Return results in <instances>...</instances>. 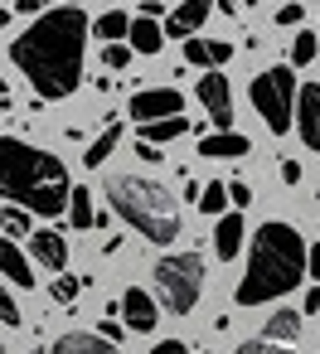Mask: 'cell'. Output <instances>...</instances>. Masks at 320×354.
Masks as SVG:
<instances>
[{
    "mask_svg": "<svg viewBox=\"0 0 320 354\" xmlns=\"http://www.w3.org/2000/svg\"><path fill=\"white\" fill-rule=\"evenodd\" d=\"M83 39H88V15L78 6H59L44 10L20 39H10V59L15 68H25V78L44 102H59L83 83Z\"/></svg>",
    "mask_w": 320,
    "mask_h": 354,
    "instance_id": "1",
    "label": "cell"
},
{
    "mask_svg": "<svg viewBox=\"0 0 320 354\" xmlns=\"http://www.w3.org/2000/svg\"><path fill=\"white\" fill-rule=\"evenodd\" d=\"M0 194L10 204H25L39 218H59L73 185L59 156L20 141V136H0Z\"/></svg>",
    "mask_w": 320,
    "mask_h": 354,
    "instance_id": "2",
    "label": "cell"
},
{
    "mask_svg": "<svg viewBox=\"0 0 320 354\" xmlns=\"http://www.w3.org/2000/svg\"><path fill=\"white\" fill-rule=\"evenodd\" d=\"M305 272H310V252H305L301 233L291 223L272 218L252 238V257H247V272L238 281V306H267V301L296 291Z\"/></svg>",
    "mask_w": 320,
    "mask_h": 354,
    "instance_id": "3",
    "label": "cell"
},
{
    "mask_svg": "<svg viewBox=\"0 0 320 354\" xmlns=\"http://www.w3.org/2000/svg\"><path fill=\"white\" fill-rule=\"evenodd\" d=\"M112 209L122 214L126 228H136L141 238H151L160 248L180 238V209H175V194L160 180H141V175L112 180Z\"/></svg>",
    "mask_w": 320,
    "mask_h": 354,
    "instance_id": "4",
    "label": "cell"
},
{
    "mask_svg": "<svg viewBox=\"0 0 320 354\" xmlns=\"http://www.w3.org/2000/svg\"><path fill=\"white\" fill-rule=\"evenodd\" d=\"M156 291H160V306L170 315H189L199 306V291H204V257L199 252L160 257L156 262Z\"/></svg>",
    "mask_w": 320,
    "mask_h": 354,
    "instance_id": "5",
    "label": "cell"
},
{
    "mask_svg": "<svg viewBox=\"0 0 320 354\" xmlns=\"http://www.w3.org/2000/svg\"><path fill=\"white\" fill-rule=\"evenodd\" d=\"M252 107L262 112L267 131H276V136H286V131H291V112H296V78H291V68H286V64H276V68H267V73H257V78H252Z\"/></svg>",
    "mask_w": 320,
    "mask_h": 354,
    "instance_id": "6",
    "label": "cell"
},
{
    "mask_svg": "<svg viewBox=\"0 0 320 354\" xmlns=\"http://www.w3.org/2000/svg\"><path fill=\"white\" fill-rule=\"evenodd\" d=\"M185 112V97L175 88H146L131 97V117L136 127H151V122H165V117H180Z\"/></svg>",
    "mask_w": 320,
    "mask_h": 354,
    "instance_id": "7",
    "label": "cell"
},
{
    "mask_svg": "<svg viewBox=\"0 0 320 354\" xmlns=\"http://www.w3.org/2000/svg\"><path fill=\"white\" fill-rule=\"evenodd\" d=\"M199 102H204V112H209V122L218 131H233V93H228L223 73H204L199 78Z\"/></svg>",
    "mask_w": 320,
    "mask_h": 354,
    "instance_id": "8",
    "label": "cell"
},
{
    "mask_svg": "<svg viewBox=\"0 0 320 354\" xmlns=\"http://www.w3.org/2000/svg\"><path fill=\"white\" fill-rule=\"evenodd\" d=\"M296 127H301V141L310 151H320V83H305L301 97H296Z\"/></svg>",
    "mask_w": 320,
    "mask_h": 354,
    "instance_id": "9",
    "label": "cell"
},
{
    "mask_svg": "<svg viewBox=\"0 0 320 354\" xmlns=\"http://www.w3.org/2000/svg\"><path fill=\"white\" fill-rule=\"evenodd\" d=\"M30 252H35L39 267H54V272L68 267V243H64V233H54V228H35V233H30Z\"/></svg>",
    "mask_w": 320,
    "mask_h": 354,
    "instance_id": "10",
    "label": "cell"
},
{
    "mask_svg": "<svg viewBox=\"0 0 320 354\" xmlns=\"http://www.w3.org/2000/svg\"><path fill=\"white\" fill-rule=\"evenodd\" d=\"M122 315H126V330H136V335H151V330H156V320H160L156 301H151L141 286H131V291L122 296Z\"/></svg>",
    "mask_w": 320,
    "mask_h": 354,
    "instance_id": "11",
    "label": "cell"
},
{
    "mask_svg": "<svg viewBox=\"0 0 320 354\" xmlns=\"http://www.w3.org/2000/svg\"><path fill=\"white\" fill-rule=\"evenodd\" d=\"M209 10H214V0H185V6L170 15V25H165V39H180V35L189 39V35L209 20Z\"/></svg>",
    "mask_w": 320,
    "mask_h": 354,
    "instance_id": "12",
    "label": "cell"
},
{
    "mask_svg": "<svg viewBox=\"0 0 320 354\" xmlns=\"http://www.w3.org/2000/svg\"><path fill=\"white\" fill-rule=\"evenodd\" d=\"M252 146H247V136H238V131H214V136H204L199 141V156H209V160H243Z\"/></svg>",
    "mask_w": 320,
    "mask_h": 354,
    "instance_id": "13",
    "label": "cell"
},
{
    "mask_svg": "<svg viewBox=\"0 0 320 354\" xmlns=\"http://www.w3.org/2000/svg\"><path fill=\"white\" fill-rule=\"evenodd\" d=\"M0 277L6 281H15V286H35V272L25 267V252L15 248V238H0Z\"/></svg>",
    "mask_w": 320,
    "mask_h": 354,
    "instance_id": "14",
    "label": "cell"
},
{
    "mask_svg": "<svg viewBox=\"0 0 320 354\" xmlns=\"http://www.w3.org/2000/svg\"><path fill=\"white\" fill-rule=\"evenodd\" d=\"M185 59L194 68H218L233 59V44H214V39H185Z\"/></svg>",
    "mask_w": 320,
    "mask_h": 354,
    "instance_id": "15",
    "label": "cell"
},
{
    "mask_svg": "<svg viewBox=\"0 0 320 354\" xmlns=\"http://www.w3.org/2000/svg\"><path fill=\"white\" fill-rule=\"evenodd\" d=\"M243 214H223L218 218V228H214V252L218 257H238V248H243Z\"/></svg>",
    "mask_w": 320,
    "mask_h": 354,
    "instance_id": "16",
    "label": "cell"
},
{
    "mask_svg": "<svg viewBox=\"0 0 320 354\" xmlns=\"http://www.w3.org/2000/svg\"><path fill=\"white\" fill-rule=\"evenodd\" d=\"M49 354H117V349H112V339H102V335H83V330H73V335L54 339Z\"/></svg>",
    "mask_w": 320,
    "mask_h": 354,
    "instance_id": "17",
    "label": "cell"
},
{
    "mask_svg": "<svg viewBox=\"0 0 320 354\" xmlns=\"http://www.w3.org/2000/svg\"><path fill=\"white\" fill-rule=\"evenodd\" d=\"M160 44H165V30H160L156 20H146V15L131 20V49H136V54L151 59V54H160Z\"/></svg>",
    "mask_w": 320,
    "mask_h": 354,
    "instance_id": "18",
    "label": "cell"
},
{
    "mask_svg": "<svg viewBox=\"0 0 320 354\" xmlns=\"http://www.w3.org/2000/svg\"><path fill=\"white\" fill-rule=\"evenodd\" d=\"M68 223H73V228H97V214H93V194H88L83 185H73V194H68Z\"/></svg>",
    "mask_w": 320,
    "mask_h": 354,
    "instance_id": "19",
    "label": "cell"
},
{
    "mask_svg": "<svg viewBox=\"0 0 320 354\" xmlns=\"http://www.w3.org/2000/svg\"><path fill=\"white\" fill-rule=\"evenodd\" d=\"M189 131V122L185 117H165V122H151V127H141V141H151V146H165V141H175V136H185Z\"/></svg>",
    "mask_w": 320,
    "mask_h": 354,
    "instance_id": "20",
    "label": "cell"
},
{
    "mask_svg": "<svg viewBox=\"0 0 320 354\" xmlns=\"http://www.w3.org/2000/svg\"><path fill=\"white\" fill-rule=\"evenodd\" d=\"M296 335H301V315L291 306H281V310L267 315V339H296Z\"/></svg>",
    "mask_w": 320,
    "mask_h": 354,
    "instance_id": "21",
    "label": "cell"
},
{
    "mask_svg": "<svg viewBox=\"0 0 320 354\" xmlns=\"http://www.w3.org/2000/svg\"><path fill=\"white\" fill-rule=\"evenodd\" d=\"M93 30H97V39H102V44H122V35H131V20H126L122 10H107Z\"/></svg>",
    "mask_w": 320,
    "mask_h": 354,
    "instance_id": "22",
    "label": "cell"
},
{
    "mask_svg": "<svg viewBox=\"0 0 320 354\" xmlns=\"http://www.w3.org/2000/svg\"><path fill=\"white\" fill-rule=\"evenodd\" d=\"M117 141H122V127H107V131H102L88 151H83V165H88V170H97V165L112 156V146H117Z\"/></svg>",
    "mask_w": 320,
    "mask_h": 354,
    "instance_id": "23",
    "label": "cell"
},
{
    "mask_svg": "<svg viewBox=\"0 0 320 354\" xmlns=\"http://www.w3.org/2000/svg\"><path fill=\"white\" fill-rule=\"evenodd\" d=\"M199 214H209V218H223L228 214V185H204V194H199Z\"/></svg>",
    "mask_w": 320,
    "mask_h": 354,
    "instance_id": "24",
    "label": "cell"
},
{
    "mask_svg": "<svg viewBox=\"0 0 320 354\" xmlns=\"http://www.w3.org/2000/svg\"><path fill=\"white\" fill-rule=\"evenodd\" d=\"M35 223H30V209H20V204H10L6 214H0V233H10V238H25Z\"/></svg>",
    "mask_w": 320,
    "mask_h": 354,
    "instance_id": "25",
    "label": "cell"
},
{
    "mask_svg": "<svg viewBox=\"0 0 320 354\" xmlns=\"http://www.w3.org/2000/svg\"><path fill=\"white\" fill-rule=\"evenodd\" d=\"M315 54H320V39H315V35H296V39H291V64H296V68L310 64Z\"/></svg>",
    "mask_w": 320,
    "mask_h": 354,
    "instance_id": "26",
    "label": "cell"
},
{
    "mask_svg": "<svg viewBox=\"0 0 320 354\" xmlns=\"http://www.w3.org/2000/svg\"><path fill=\"white\" fill-rule=\"evenodd\" d=\"M78 286H83V281H78V277H68V272H59V277H54V286H49V291H54V301H64V306H68V301H73V296H78Z\"/></svg>",
    "mask_w": 320,
    "mask_h": 354,
    "instance_id": "27",
    "label": "cell"
},
{
    "mask_svg": "<svg viewBox=\"0 0 320 354\" xmlns=\"http://www.w3.org/2000/svg\"><path fill=\"white\" fill-rule=\"evenodd\" d=\"M131 54H136V49H126V44H102V64H107V68H126Z\"/></svg>",
    "mask_w": 320,
    "mask_h": 354,
    "instance_id": "28",
    "label": "cell"
},
{
    "mask_svg": "<svg viewBox=\"0 0 320 354\" xmlns=\"http://www.w3.org/2000/svg\"><path fill=\"white\" fill-rule=\"evenodd\" d=\"M238 354H291V349L276 339H247V344H238Z\"/></svg>",
    "mask_w": 320,
    "mask_h": 354,
    "instance_id": "29",
    "label": "cell"
},
{
    "mask_svg": "<svg viewBox=\"0 0 320 354\" xmlns=\"http://www.w3.org/2000/svg\"><path fill=\"white\" fill-rule=\"evenodd\" d=\"M0 320H6V325H20V306H15V296L6 291V281H0Z\"/></svg>",
    "mask_w": 320,
    "mask_h": 354,
    "instance_id": "30",
    "label": "cell"
},
{
    "mask_svg": "<svg viewBox=\"0 0 320 354\" xmlns=\"http://www.w3.org/2000/svg\"><path fill=\"white\" fill-rule=\"evenodd\" d=\"M301 15H305L301 6H281V10H276V25H281V30H291V25H301Z\"/></svg>",
    "mask_w": 320,
    "mask_h": 354,
    "instance_id": "31",
    "label": "cell"
},
{
    "mask_svg": "<svg viewBox=\"0 0 320 354\" xmlns=\"http://www.w3.org/2000/svg\"><path fill=\"white\" fill-rule=\"evenodd\" d=\"M228 199H233V204L243 209V204H252V189H247L243 180H233V185H228Z\"/></svg>",
    "mask_w": 320,
    "mask_h": 354,
    "instance_id": "32",
    "label": "cell"
},
{
    "mask_svg": "<svg viewBox=\"0 0 320 354\" xmlns=\"http://www.w3.org/2000/svg\"><path fill=\"white\" fill-rule=\"evenodd\" d=\"M151 354H189V344H180V339H160Z\"/></svg>",
    "mask_w": 320,
    "mask_h": 354,
    "instance_id": "33",
    "label": "cell"
},
{
    "mask_svg": "<svg viewBox=\"0 0 320 354\" xmlns=\"http://www.w3.org/2000/svg\"><path fill=\"white\" fill-rule=\"evenodd\" d=\"M281 180H286V185H301V165L286 160V165H281Z\"/></svg>",
    "mask_w": 320,
    "mask_h": 354,
    "instance_id": "34",
    "label": "cell"
},
{
    "mask_svg": "<svg viewBox=\"0 0 320 354\" xmlns=\"http://www.w3.org/2000/svg\"><path fill=\"white\" fill-rule=\"evenodd\" d=\"M97 335H102V339H112V344H117V339H122V325H117V320H102V330H97Z\"/></svg>",
    "mask_w": 320,
    "mask_h": 354,
    "instance_id": "35",
    "label": "cell"
},
{
    "mask_svg": "<svg viewBox=\"0 0 320 354\" xmlns=\"http://www.w3.org/2000/svg\"><path fill=\"white\" fill-rule=\"evenodd\" d=\"M15 10H20V15H39V10H44V0H15Z\"/></svg>",
    "mask_w": 320,
    "mask_h": 354,
    "instance_id": "36",
    "label": "cell"
},
{
    "mask_svg": "<svg viewBox=\"0 0 320 354\" xmlns=\"http://www.w3.org/2000/svg\"><path fill=\"white\" fill-rule=\"evenodd\" d=\"M136 151H141V160H160V156H165V151H160V146H151V141H141Z\"/></svg>",
    "mask_w": 320,
    "mask_h": 354,
    "instance_id": "37",
    "label": "cell"
},
{
    "mask_svg": "<svg viewBox=\"0 0 320 354\" xmlns=\"http://www.w3.org/2000/svg\"><path fill=\"white\" fill-rule=\"evenodd\" d=\"M310 277H315V281H320V243H315V248H310Z\"/></svg>",
    "mask_w": 320,
    "mask_h": 354,
    "instance_id": "38",
    "label": "cell"
},
{
    "mask_svg": "<svg viewBox=\"0 0 320 354\" xmlns=\"http://www.w3.org/2000/svg\"><path fill=\"white\" fill-rule=\"evenodd\" d=\"M301 310H320V291H305V306Z\"/></svg>",
    "mask_w": 320,
    "mask_h": 354,
    "instance_id": "39",
    "label": "cell"
},
{
    "mask_svg": "<svg viewBox=\"0 0 320 354\" xmlns=\"http://www.w3.org/2000/svg\"><path fill=\"white\" fill-rule=\"evenodd\" d=\"M0 25H10V10H0Z\"/></svg>",
    "mask_w": 320,
    "mask_h": 354,
    "instance_id": "40",
    "label": "cell"
},
{
    "mask_svg": "<svg viewBox=\"0 0 320 354\" xmlns=\"http://www.w3.org/2000/svg\"><path fill=\"white\" fill-rule=\"evenodd\" d=\"M64 6H83V0H64Z\"/></svg>",
    "mask_w": 320,
    "mask_h": 354,
    "instance_id": "41",
    "label": "cell"
},
{
    "mask_svg": "<svg viewBox=\"0 0 320 354\" xmlns=\"http://www.w3.org/2000/svg\"><path fill=\"white\" fill-rule=\"evenodd\" d=\"M243 6H257V0H243Z\"/></svg>",
    "mask_w": 320,
    "mask_h": 354,
    "instance_id": "42",
    "label": "cell"
},
{
    "mask_svg": "<svg viewBox=\"0 0 320 354\" xmlns=\"http://www.w3.org/2000/svg\"><path fill=\"white\" fill-rule=\"evenodd\" d=\"M0 354H6V344H0Z\"/></svg>",
    "mask_w": 320,
    "mask_h": 354,
    "instance_id": "43",
    "label": "cell"
},
{
    "mask_svg": "<svg viewBox=\"0 0 320 354\" xmlns=\"http://www.w3.org/2000/svg\"><path fill=\"white\" fill-rule=\"evenodd\" d=\"M35 354H44V349H35Z\"/></svg>",
    "mask_w": 320,
    "mask_h": 354,
    "instance_id": "44",
    "label": "cell"
}]
</instances>
